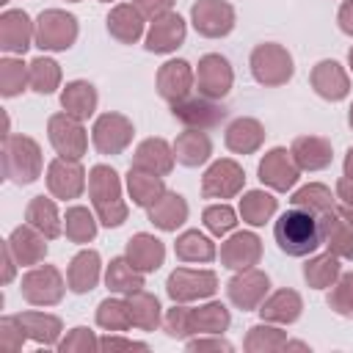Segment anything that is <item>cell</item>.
<instances>
[{
    "label": "cell",
    "mask_w": 353,
    "mask_h": 353,
    "mask_svg": "<svg viewBox=\"0 0 353 353\" xmlns=\"http://www.w3.org/2000/svg\"><path fill=\"white\" fill-rule=\"evenodd\" d=\"M58 347H61L63 353H66V350H94V347H97V339L88 334V328H74L72 336H66Z\"/></svg>",
    "instance_id": "cell-53"
},
{
    "label": "cell",
    "mask_w": 353,
    "mask_h": 353,
    "mask_svg": "<svg viewBox=\"0 0 353 353\" xmlns=\"http://www.w3.org/2000/svg\"><path fill=\"white\" fill-rule=\"evenodd\" d=\"M262 138H265V130L254 119H237L226 130V146L232 152H240V154H248V152L259 149Z\"/></svg>",
    "instance_id": "cell-31"
},
{
    "label": "cell",
    "mask_w": 353,
    "mask_h": 353,
    "mask_svg": "<svg viewBox=\"0 0 353 353\" xmlns=\"http://www.w3.org/2000/svg\"><path fill=\"white\" fill-rule=\"evenodd\" d=\"M25 336H28V334L22 331L17 314L0 320V350H3V353H14V350H19L22 342H25Z\"/></svg>",
    "instance_id": "cell-51"
},
{
    "label": "cell",
    "mask_w": 353,
    "mask_h": 353,
    "mask_svg": "<svg viewBox=\"0 0 353 353\" xmlns=\"http://www.w3.org/2000/svg\"><path fill=\"white\" fill-rule=\"evenodd\" d=\"M259 314H262V320L292 323V320H298V314H301V298H298V292H292V290H281V292H276L273 298H268V301L259 306Z\"/></svg>",
    "instance_id": "cell-36"
},
{
    "label": "cell",
    "mask_w": 353,
    "mask_h": 353,
    "mask_svg": "<svg viewBox=\"0 0 353 353\" xmlns=\"http://www.w3.org/2000/svg\"><path fill=\"white\" fill-rule=\"evenodd\" d=\"M292 204L295 207H303L314 215H325L334 210V199H331V190L325 185H306L301 188L295 196H292Z\"/></svg>",
    "instance_id": "cell-45"
},
{
    "label": "cell",
    "mask_w": 353,
    "mask_h": 353,
    "mask_svg": "<svg viewBox=\"0 0 353 353\" xmlns=\"http://www.w3.org/2000/svg\"><path fill=\"white\" fill-rule=\"evenodd\" d=\"M132 141V124L121 113H105L94 124V146L102 154H119Z\"/></svg>",
    "instance_id": "cell-10"
},
{
    "label": "cell",
    "mask_w": 353,
    "mask_h": 353,
    "mask_svg": "<svg viewBox=\"0 0 353 353\" xmlns=\"http://www.w3.org/2000/svg\"><path fill=\"white\" fill-rule=\"evenodd\" d=\"M182 39H185V19L179 14H163L149 28L146 50L149 52H171L182 44Z\"/></svg>",
    "instance_id": "cell-15"
},
{
    "label": "cell",
    "mask_w": 353,
    "mask_h": 353,
    "mask_svg": "<svg viewBox=\"0 0 353 353\" xmlns=\"http://www.w3.org/2000/svg\"><path fill=\"white\" fill-rule=\"evenodd\" d=\"M47 188L55 199H77L85 188V174L77 160L58 157L47 168Z\"/></svg>",
    "instance_id": "cell-11"
},
{
    "label": "cell",
    "mask_w": 353,
    "mask_h": 353,
    "mask_svg": "<svg viewBox=\"0 0 353 353\" xmlns=\"http://www.w3.org/2000/svg\"><path fill=\"white\" fill-rule=\"evenodd\" d=\"M336 196H339L347 207H353V176L345 174V176L339 179V185H336Z\"/></svg>",
    "instance_id": "cell-57"
},
{
    "label": "cell",
    "mask_w": 353,
    "mask_h": 353,
    "mask_svg": "<svg viewBox=\"0 0 353 353\" xmlns=\"http://www.w3.org/2000/svg\"><path fill=\"white\" fill-rule=\"evenodd\" d=\"M303 276H306V281H309L312 287H317V290L328 287V284L339 276V259H336V254L328 251V254H323V256H314L312 262H306Z\"/></svg>",
    "instance_id": "cell-43"
},
{
    "label": "cell",
    "mask_w": 353,
    "mask_h": 353,
    "mask_svg": "<svg viewBox=\"0 0 353 353\" xmlns=\"http://www.w3.org/2000/svg\"><path fill=\"white\" fill-rule=\"evenodd\" d=\"M77 39V19L66 11H58V8H50V11H41L39 14V22H36V44L41 50H69Z\"/></svg>",
    "instance_id": "cell-4"
},
{
    "label": "cell",
    "mask_w": 353,
    "mask_h": 353,
    "mask_svg": "<svg viewBox=\"0 0 353 353\" xmlns=\"http://www.w3.org/2000/svg\"><path fill=\"white\" fill-rule=\"evenodd\" d=\"M36 30L30 28V19L25 11H6L0 17V47L6 52H25Z\"/></svg>",
    "instance_id": "cell-18"
},
{
    "label": "cell",
    "mask_w": 353,
    "mask_h": 353,
    "mask_svg": "<svg viewBox=\"0 0 353 353\" xmlns=\"http://www.w3.org/2000/svg\"><path fill=\"white\" fill-rule=\"evenodd\" d=\"M273 212H276V199H273L270 193L251 190V193H245V199L240 201V215H243V221H248L251 226L265 223Z\"/></svg>",
    "instance_id": "cell-38"
},
{
    "label": "cell",
    "mask_w": 353,
    "mask_h": 353,
    "mask_svg": "<svg viewBox=\"0 0 353 353\" xmlns=\"http://www.w3.org/2000/svg\"><path fill=\"white\" fill-rule=\"evenodd\" d=\"M190 17H193L196 30L201 36H210V39L226 36L234 28V11L223 0H199L190 8Z\"/></svg>",
    "instance_id": "cell-9"
},
{
    "label": "cell",
    "mask_w": 353,
    "mask_h": 353,
    "mask_svg": "<svg viewBox=\"0 0 353 353\" xmlns=\"http://www.w3.org/2000/svg\"><path fill=\"white\" fill-rule=\"evenodd\" d=\"M350 127H353V108H350Z\"/></svg>",
    "instance_id": "cell-61"
},
{
    "label": "cell",
    "mask_w": 353,
    "mask_h": 353,
    "mask_svg": "<svg viewBox=\"0 0 353 353\" xmlns=\"http://www.w3.org/2000/svg\"><path fill=\"white\" fill-rule=\"evenodd\" d=\"M251 72L262 85H281L292 77V58L279 44H259L251 52Z\"/></svg>",
    "instance_id": "cell-5"
},
{
    "label": "cell",
    "mask_w": 353,
    "mask_h": 353,
    "mask_svg": "<svg viewBox=\"0 0 353 353\" xmlns=\"http://www.w3.org/2000/svg\"><path fill=\"white\" fill-rule=\"evenodd\" d=\"M196 80H199L201 97H207V99L223 97V94L232 88V69H229V61L221 58V55H204V58L199 61Z\"/></svg>",
    "instance_id": "cell-13"
},
{
    "label": "cell",
    "mask_w": 353,
    "mask_h": 353,
    "mask_svg": "<svg viewBox=\"0 0 353 353\" xmlns=\"http://www.w3.org/2000/svg\"><path fill=\"white\" fill-rule=\"evenodd\" d=\"M176 256L182 262H199V259L201 262H210L215 256V245L204 234H199V232H185L176 240Z\"/></svg>",
    "instance_id": "cell-42"
},
{
    "label": "cell",
    "mask_w": 353,
    "mask_h": 353,
    "mask_svg": "<svg viewBox=\"0 0 353 353\" xmlns=\"http://www.w3.org/2000/svg\"><path fill=\"white\" fill-rule=\"evenodd\" d=\"M188 350H232V345L223 339H196L188 342Z\"/></svg>",
    "instance_id": "cell-56"
},
{
    "label": "cell",
    "mask_w": 353,
    "mask_h": 353,
    "mask_svg": "<svg viewBox=\"0 0 353 353\" xmlns=\"http://www.w3.org/2000/svg\"><path fill=\"white\" fill-rule=\"evenodd\" d=\"M99 347H105V350H116V347H124V350H146V345H143V342H132V339H113V336L102 339V342H99Z\"/></svg>",
    "instance_id": "cell-55"
},
{
    "label": "cell",
    "mask_w": 353,
    "mask_h": 353,
    "mask_svg": "<svg viewBox=\"0 0 353 353\" xmlns=\"http://www.w3.org/2000/svg\"><path fill=\"white\" fill-rule=\"evenodd\" d=\"M339 28L353 36V0H347V3L339 8Z\"/></svg>",
    "instance_id": "cell-58"
},
{
    "label": "cell",
    "mask_w": 353,
    "mask_h": 353,
    "mask_svg": "<svg viewBox=\"0 0 353 353\" xmlns=\"http://www.w3.org/2000/svg\"><path fill=\"white\" fill-rule=\"evenodd\" d=\"M61 105H63V110L69 113V116H74V119H88L91 113H94V108H97V91H94V85L91 83H85V80H74V83H66V88H63V94H61Z\"/></svg>",
    "instance_id": "cell-30"
},
{
    "label": "cell",
    "mask_w": 353,
    "mask_h": 353,
    "mask_svg": "<svg viewBox=\"0 0 353 353\" xmlns=\"http://www.w3.org/2000/svg\"><path fill=\"white\" fill-rule=\"evenodd\" d=\"M328 306L345 317H353V273H345L328 295Z\"/></svg>",
    "instance_id": "cell-49"
},
{
    "label": "cell",
    "mask_w": 353,
    "mask_h": 353,
    "mask_svg": "<svg viewBox=\"0 0 353 353\" xmlns=\"http://www.w3.org/2000/svg\"><path fill=\"white\" fill-rule=\"evenodd\" d=\"M39 229H33L30 223L28 226H17L8 237V245L17 256L19 265H39L44 256H47V243L41 234H36Z\"/></svg>",
    "instance_id": "cell-23"
},
{
    "label": "cell",
    "mask_w": 353,
    "mask_h": 353,
    "mask_svg": "<svg viewBox=\"0 0 353 353\" xmlns=\"http://www.w3.org/2000/svg\"><path fill=\"white\" fill-rule=\"evenodd\" d=\"M312 85L320 97L336 102L347 94V74L342 72V66L336 61H320L312 69Z\"/></svg>",
    "instance_id": "cell-24"
},
{
    "label": "cell",
    "mask_w": 353,
    "mask_h": 353,
    "mask_svg": "<svg viewBox=\"0 0 353 353\" xmlns=\"http://www.w3.org/2000/svg\"><path fill=\"white\" fill-rule=\"evenodd\" d=\"M284 345H287L284 334L279 328H270V325H254L248 339H245L248 350H279Z\"/></svg>",
    "instance_id": "cell-48"
},
{
    "label": "cell",
    "mask_w": 353,
    "mask_h": 353,
    "mask_svg": "<svg viewBox=\"0 0 353 353\" xmlns=\"http://www.w3.org/2000/svg\"><path fill=\"white\" fill-rule=\"evenodd\" d=\"M127 185H130V196L138 207H152L165 193L163 179L157 174H149V171H141V168H130Z\"/></svg>",
    "instance_id": "cell-34"
},
{
    "label": "cell",
    "mask_w": 353,
    "mask_h": 353,
    "mask_svg": "<svg viewBox=\"0 0 353 353\" xmlns=\"http://www.w3.org/2000/svg\"><path fill=\"white\" fill-rule=\"evenodd\" d=\"M97 323L108 331H127L132 325V312H130V301H116V298H108L99 303L97 309Z\"/></svg>",
    "instance_id": "cell-39"
},
{
    "label": "cell",
    "mask_w": 353,
    "mask_h": 353,
    "mask_svg": "<svg viewBox=\"0 0 353 353\" xmlns=\"http://www.w3.org/2000/svg\"><path fill=\"white\" fill-rule=\"evenodd\" d=\"M259 254H262V245H259V237L251 234V232H240L234 237H229L223 245H221V259L226 268H234V270H245L251 265L259 262Z\"/></svg>",
    "instance_id": "cell-17"
},
{
    "label": "cell",
    "mask_w": 353,
    "mask_h": 353,
    "mask_svg": "<svg viewBox=\"0 0 353 353\" xmlns=\"http://www.w3.org/2000/svg\"><path fill=\"white\" fill-rule=\"evenodd\" d=\"M174 152H176V160H179L182 165H201V163L210 157V138H207L201 130L190 127V130H185V132L176 138Z\"/></svg>",
    "instance_id": "cell-33"
},
{
    "label": "cell",
    "mask_w": 353,
    "mask_h": 353,
    "mask_svg": "<svg viewBox=\"0 0 353 353\" xmlns=\"http://www.w3.org/2000/svg\"><path fill=\"white\" fill-rule=\"evenodd\" d=\"M25 83H30V72L25 69V63L17 58H3L0 61V94L17 97L25 88Z\"/></svg>",
    "instance_id": "cell-44"
},
{
    "label": "cell",
    "mask_w": 353,
    "mask_h": 353,
    "mask_svg": "<svg viewBox=\"0 0 353 353\" xmlns=\"http://www.w3.org/2000/svg\"><path fill=\"white\" fill-rule=\"evenodd\" d=\"M259 179L273 190H287L298 182V165L290 160L287 149H270L259 163Z\"/></svg>",
    "instance_id": "cell-14"
},
{
    "label": "cell",
    "mask_w": 353,
    "mask_h": 353,
    "mask_svg": "<svg viewBox=\"0 0 353 353\" xmlns=\"http://www.w3.org/2000/svg\"><path fill=\"white\" fill-rule=\"evenodd\" d=\"M174 116H176L179 121L196 127V130H204V127L218 124V121L226 116V110L218 108V105H212V102L204 97V99H182V102H174Z\"/></svg>",
    "instance_id": "cell-20"
},
{
    "label": "cell",
    "mask_w": 353,
    "mask_h": 353,
    "mask_svg": "<svg viewBox=\"0 0 353 353\" xmlns=\"http://www.w3.org/2000/svg\"><path fill=\"white\" fill-rule=\"evenodd\" d=\"M190 320H193V331H201V334H221L226 331L229 325V312L223 303H207L201 309H193L190 312Z\"/></svg>",
    "instance_id": "cell-41"
},
{
    "label": "cell",
    "mask_w": 353,
    "mask_h": 353,
    "mask_svg": "<svg viewBox=\"0 0 353 353\" xmlns=\"http://www.w3.org/2000/svg\"><path fill=\"white\" fill-rule=\"evenodd\" d=\"M245 176H243V168L232 160H218L207 174H204V182H201V193L207 199H232L240 188H243Z\"/></svg>",
    "instance_id": "cell-12"
},
{
    "label": "cell",
    "mask_w": 353,
    "mask_h": 353,
    "mask_svg": "<svg viewBox=\"0 0 353 353\" xmlns=\"http://www.w3.org/2000/svg\"><path fill=\"white\" fill-rule=\"evenodd\" d=\"M320 232H323V243L328 245L331 254L347 256V259L353 256V232H350V223L342 215H336L334 210L325 212L320 218Z\"/></svg>",
    "instance_id": "cell-26"
},
{
    "label": "cell",
    "mask_w": 353,
    "mask_h": 353,
    "mask_svg": "<svg viewBox=\"0 0 353 353\" xmlns=\"http://www.w3.org/2000/svg\"><path fill=\"white\" fill-rule=\"evenodd\" d=\"M171 6H174V0H135V8L141 14H146V17H154V19L168 14Z\"/></svg>",
    "instance_id": "cell-54"
},
{
    "label": "cell",
    "mask_w": 353,
    "mask_h": 353,
    "mask_svg": "<svg viewBox=\"0 0 353 353\" xmlns=\"http://www.w3.org/2000/svg\"><path fill=\"white\" fill-rule=\"evenodd\" d=\"M190 83H193V72L185 61H168L160 66L157 72V91L160 97H165L168 102H182L188 99V91H190Z\"/></svg>",
    "instance_id": "cell-19"
},
{
    "label": "cell",
    "mask_w": 353,
    "mask_h": 353,
    "mask_svg": "<svg viewBox=\"0 0 353 353\" xmlns=\"http://www.w3.org/2000/svg\"><path fill=\"white\" fill-rule=\"evenodd\" d=\"M108 30H110V36H116L121 44H132V41H138L141 39V33H143V17H141V11L138 8H132V6H116L113 11H110V17H108Z\"/></svg>",
    "instance_id": "cell-29"
},
{
    "label": "cell",
    "mask_w": 353,
    "mask_h": 353,
    "mask_svg": "<svg viewBox=\"0 0 353 353\" xmlns=\"http://www.w3.org/2000/svg\"><path fill=\"white\" fill-rule=\"evenodd\" d=\"M28 72H30V85H33V91H39V94H52V91L58 88L61 69H58L55 61H50V58H36Z\"/></svg>",
    "instance_id": "cell-46"
},
{
    "label": "cell",
    "mask_w": 353,
    "mask_h": 353,
    "mask_svg": "<svg viewBox=\"0 0 353 353\" xmlns=\"http://www.w3.org/2000/svg\"><path fill=\"white\" fill-rule=\"evenodd\" d=\"M17 320H19L22 331L30 339H36L41 345H55L58 342V334H61V320L58 317L44 314V312H22V314H17Z\"/></svg>",
    "instance_id": "cell-32"
},
{
    "label": "cell",
    "mask_w": 353,
    "mask_h": 353,
    "mask_svg": "<svg viewBox=\"0 0 353 353\" xmlns=\"http://www.w3.org/2000/svg\"><path fill=\"white\" fill-rule=\"evenodd\" d=\"M276 243L287 256H306L312 251H317L323 245V232H320V221L314 218V212L309 210H287L276 226H273Z\"/></svg>",
    "instance_id": "cell-1"
},
{
    "label": "cell",
    "mask_w": 353,
    "mask_h": 353,
    "mask_svg": "<svg viewBox=\"0 0 353 353\" xmlns=\"http://www.w3.org/2000/svg\"><path fill=\"white\" fill-rule=\"evenodd\" d=\"M339 215H342V218L350 223V229H353V207H347V204H345V207L339 210Z\"/></svg>",
    "instance_id": "cell-60"
},
{
    "label": "cell",
    "mask_w": 353,
    "mask_h": 353,
    "mask_svg": "<svg viewBox=\"0 0 353 353\" xmlns=\"http://www.w3.org/2000/svg\"><path fill=\"white\" fill-rule=\"evenodd\" d=\"M130 312H132V325H141L146 331H152L160 323V303L154 295L138 290L130 295Z\"/></svg>",
    "instance_id": "cell-40"
},
{
    "label": "cell",
    "mask_w": 353,
    "mask_h": 353,
    "mask_svg": "<svg viewBox=\"0 0 353 353\" xmlns=\"http://www.w3.org/2000/svg\"><path fill=\"white\" fill-rule=\"evenodd\" d=\"M28 223L33 229H39L47 240L58 237L61 234V223H58V210H55V201L52 199H44V196H36L30 204H28V212H25Z\"/></svg>",
    "instance_id": "cell-35"
},
{
    "label": "cell",
    "mask_w": 353,
    "mask_h": 353,
    "mask_svg": "<svg viewBox=\"0 0 353 353\" xmlns=\"http://www.w3.org/2000/svg\"><path fill=\"white\" fill-rule=\"evenodd\" d=\"M149 218L157 229L163 232H174L179 223H185L188 218V204L179 193H163L152 207H149Z\"/></svg>",
    "instance_id": "cell-28"
},
{
    "label": "cell",
    "mask_w": 353,
    "mask_h": 353,
    "mask_svg": "<svg viewBox=\"0 0 353 353\" xmlns=\"http://www.w3.org/2000/svg\"><path fill=\"white\" fill-rule=\"evenodd\" d=\"M61 295H63V279H61L58 268L41 265L22 276V298L28 303L50 306V303H58Z\"/></svg>",
    "instance_id": "cell-7"
},
{
    "label": "cell",
    "mask_w": 353,
    "mask_h": 353,
    "mask_svg": "<svg viewBox=\"0 0 353 353\" xmlns=\"http://www.w3.org/2000/svg\"><path fill=\"white\" fill-rule=\"evenodd\" d=\"M72 3H77V0H72Z\"/></svg>",
    "instance_id": "cell-63"
},
{
    "label": "cell",
    "mask_w": 353,
    "mask_h": 353,
    "mask_svg": "<svg viewBox=\"0 0 353 353\" xmlns=\"http://www.w3.org/2000/svg\"><path fill=\"white\" fill-rule=\"evenodd\" d=\"M350 69H353V50H350Z\"/></svg>",
    "instance_id": "cell-62"
},
{
    "label": "cell",
    "mask_w": 353,
    "mask_h": 353,
    "mask_svg": "<svg viewBox=\"0 0 353 353\" xmlns=\"http://www.w3.org/2000/svg\"><path fill=\"white\" fill-rule=\"evenodd\" d=\"M105 3H110V0H105Z\"/></svg>",
    "instance_id": "cell-64"
},
{
    "label": "cell",
    "mask_w": 353,
    "mask_h": 353,
    "mask_svg": "<svg viewBox=\"0 0 353 353\" xmlns=\"http://www.w3.org/2000/svg\"><path fill=\"white\" fill-rule=\"evenodd\" d=\"M265 292H268V276L254 268H245L240 276H234L229 281V298L240 309H256L259 301L265 298Z\"/></svg>",
    "instance_id": "cell-16"
},
{
    "label": "cell",
    "mask_w": 353,
    "mask_h": 353,
    "mask_svg": "<svg viewBox=\"0 0 353 353\" xmlns=\"http://www.w3.org/2000/svg\"><path fill=\"white\" fill-rule=\"evenodd\" d=\"M290 154H292L298 168L317 171V168H325L331 163V143L325 138H317V135H303V138H295Z\"/></svg>",
    "instance_id": "cell-21"
},
{
    "label": "cell",
    "mask_w": 353,
    "mask_h": 353,
    "mask_svg": "<svg viewBox=\"0 0 353 353\" xmlns=\"http://www.w3.org/2000/svg\"><path fill=\"white\" fill-rule=\"evenodd\" d=\"M3 256H6V270H3V281L8 284L11 281V276H14V251H11V245H8V240H6V245H3Z\"/></svg>",
    "instance_id": "cell-59"
},
{
    "label": "cell",
    "mask_w": 353,
    "mask_h": 353,
    "mask_svg": "<svg viewBox=\"0 0 353 353\" xmlns=\"http://www.w3.org/2000/svg\"><path fill=\"white\" fill-rule=\"evenodd\" d=\"M174 165V154H171V146L163 141V138H149L138 146L135 157H132V168H141V171H149V174H168Z\"/></svg>",
    "instance_id": "cell-22"
},
{
    "label": "cell",
    "mask_w": 353,
    "mask_h": 353,
    "mask_svg": "<svg viewBox=\"0 0 353 353\" xmlns=\"http://www.w3.org/2000/svg\"><path fill=\"white\" fill-rule=\"evenodd\" d=\"M88 190H91L94 207L99 212V221L105 226H121L127 218V207L121 201L119 174L108 165H94L88 174Z\"/></svg>",
    "instance_id": "cell-2"
},
{
    "label": "cell",
    "mask_w": 353,
    "mask_h": 353,
    "mask_svg": "<svg viewBox=\"0 0 353 353\" xmlns=\"http://www.w3.org/2000/svg\"><path fill=\"white\" fill-rule=\"evenodd\" d=\"M66 281L72 292H91L99 281V254L97 251H80L66 270Z\"/></svg>",
    "instance_id": "cell-27"
},
{
    "label": "cell",
    "mask_w": 353,
    "mask_h": 353,
    "mask_svg": "<svg viewBox=\"0 0 353 353\" xmlns=\"http://www.w3.org/2000/svg\"><path fill=\"white\" fill-rule=\"evenodd\" d=\"M47 132H50V143L55 146V152L61 157L80 160L85 154L88 138H85V130L80 127V119H74L69 113H55L47 124Z\"/></svg>",
    "instance_id": "cell-6"
},
{
    "label": "cell",
    "mask_w": 353,
    "mask_h": 353,
    "mask_svg": "<svg viewBox=\"0 0 353 353\" xmlns=\"http://www.w3.org/2000/svg\"><path fill=\"white\" fill-rule=\"evenodd\" d=\"M234 210L226 207V204H215V207H207L204 210V226L212 232V234H226L229 229H234Z\"/></svg>",
    "instance_id": "cell-50"
},
{
    "label": "cell",
    "mask_w": 353,
    "mask_h": 353,
    "mask_svg": "<svg viewBox=\"0 0 353 353\" xmlns=\"http://www.w3.org/2000/svg\"><path fill=\"white\" fill-rule=\"evenodd\" d=\"M168 295L179 303L185 301H196V298H207L218 290V281H215V273L210 270H188V268H179L168 276Z\"/></svg>",
    "instance_id": "cell-8"
},
{
    "label": "cell",
    "mask_w": 353,
    "mask_h": 353,
    "mask_svg": "<svg viewBox=\"0 0 353 353\" xmlns=\"http://www.w3.org/2000/svg\"><path fill=\"white\" fill-rule=\"evenodd\" d=\"M190 312H193V309H188V306H174V309L168 312V317H165V331H168L171 336H188V334H193Z\"/></svg>",
    "instance_id": "cell-52"
},
{
    "label": "cell",
    "mask_w": 353,
    "mask_h": 353,
    "mask_svg": "<svg viewBox=\"0 0 353 353\" xmlns=\"http://www.w3.org/2000/svg\"><path fill=\"white\" fill-rule=\"evenodd\" d=\"M3 174L17 185L33 182L41 174L39 143L28 135H6L3 138Z\"/></svg>",
    "instance_id": "cell-3"
},
{
    "label": "cell",
    "mask_w": 353,
    "mask_h": 353,
    "mask_svg": "<svg viewBox=\"0 0 353 353\" xmlns=\"http://www.w3.org/2000/svg\"><path fill=\"white\" fill-rule=\"evenodd\" d=\"M163 256H165V248L157 237L152 234H135L130 243H127V259L132 262V268H138L141 273H152L163 265Z\"/></svg>",
    "instance_id": "cell-25"
},
{
    "label": "cell",
    "mask_w": 353,
    "mask_h": 353,
    "mask_svg": "<svg viewBox=\"0 0 353 353\" xmlns=\"http://www.w3.org/2000/svg\"><path fill=\"white\" fill-rule=\"evenodd\" d=\"M94 234H97V223L85 207L66 210V237L72 243H88Z\"/></svg>",
    "instance_id": "cell-47"
},
{
    "label": "cell",
    "mask_w": 353,
    "mask_h": 353,
    "mask_svg": "<svg viewBox=\"0 0 353 353\" xmlns=\"http://www.w3.org/2000/svg\"><path fill=\"white\" fill-rule=\"evenodd\" d=\"M105 281H108V290H113V292H124V295H132V292H138L141 287H143V279H141V270L138 268H132V262L130 259H113L110 265H108V276H105Z\"/></svg>",
    "instance_id": "cell-37"
}]
</instances>
